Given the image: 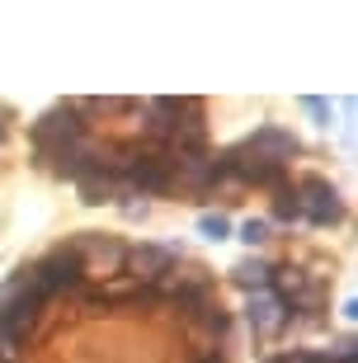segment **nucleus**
<instances>
[{"instance_id": "obj_1", "label": "nucleus", "mask_w": 358, "mask_h": 363, "mask_svg": "<svg viewBox=\"0 0 358 363\" xmlns=\"http://www.w3.org/2000/svg\"><path fill=\"white\" fill-rule=\"evenodd\" d=\"M24 269V279L38 288V297L47 293H76L80 283H85V269H80V255L67 245H57V250H47L43 259H33V264H19Z\"/></svg>"}, {"instance_id": "obj_2", "label": "nucleus", "mask_w": 358, "mask_h": 363, "mask_svg": "<svg viewBox=\"0 0 358 363\" xmlns=\"http://www.w3.org/2000/svg\"><path fill=\"white\" fill-rule=\"evenodd\" d=\"M85 99H67V104H52L47 113H43L38 123H33V151L43 156H52L57 147H67V142H80L85 137Z\"/></svg>"}, {"instance_id": "obj_3", "label": "nucleus", "mask_w": 358, "mask_h": 363, "mask_svg": "<svg viewBox=\"0 0 358 363\" xmlns=\"http://www.w3.org/2000/svg\"><path fill=\"white\" fill-rule=\"evenodd\" d=\"M222 156H226V175L236 179V184L288 189V165H279V161H264V156H254L250 147H231V151H222Z\"/></svg>"}, {"instance_id": "obj_4", "label": "nucleus", "mask_w": 358, "mask_h": 363, "mask_svg": "<svg viewBox=\"0 0 358 363\" xmlns=\"http://www.w3.org/2000/svg\"><path fill=\"white\" fill-rule=\"evenodd\" d=\"M174 259H179V245L142 241V245H128V259H123V264H133L142 288H156L160 279H174Z\"/></svg>"}, {"instance_id": "obj_5", "label": "nucleus", "mask_w": 358, "mask_h": 363, "mask_svg": "<svg viewBox=\"0 0 358 363\" xmlns=\"http://www.w3.org/2000/svg\"><path fill=\"white\" fill-rule=\"evenodd\" d=\"M297 208H302V217L311 222V227H330V222H340V213H345V203H340V194H335L330 179H297Z\"/></svg>"}, {"instance_id": "obj_6", "label": "nucleus", "mask_w": 358, "mask_h": 363, "mask_svg": "<svg viewBox=\"0 0 358 363\" xmlns=\"http://www.w3.org/2000/svg\"><path fill=\"white\" fill-rule=\"evenodd\" d=\"M240 147H250L254 156H264V161H292L297 156V137L283 133V128H274V123H264V128H254V137H245Z\"/></svg>"}, {"instance_id": "obj_7", "label": "nucleus", "mask_w": 358, "mask_h": 363, "mask_svg": "<svg viewBox=\"0 0 358 363\" xmlns=\"http://www.w3.org/2000/svg\"><path fill=\"white\" fill-rule=\"evenodd\" d=\"M245 321H250L254 335H274V330H283V325H288V311H283V302L274 293H250Z\"/></svg>"}, {"instance_id": "obj_8", "label": "nucleus", "mask_w": 358, "mask_h": 363, "mask_svg": "<svg viewBox=\"0 0 358 363\" xmlns=\"http://www.w3.org/2000/svg\"><path fill=\"white\" fill-rule=\"evenodd\" d=\"M231 283L245 288V293H269L274 288V264L269 259H240L236 269H231Z\"/></svg>"}, {"instance_id": "obj_9", "label": "nucleus", "mask_w": 358, "mask_h": 363, "mask_svg": "<svg viewBox=\"0 0 358 363\" xmlns=\"http://www.w3.org/2000/svg\"><path fill=\"white\" fill-rule=\"evenodd\" d=\"M198 231L208 236V241H226V236H231V222H226L222 213H203L198 217Z\"/></svg>"}, {"instance_id": "obj_10", "label": "nucleus", "mask_w": 358, "mask_h": 363, "mask_svg": "<svg viewBox=\"0 0 358 363\" xmlns=\"http://www.w3.org/2000/svg\"><path fill=\"white\" fill-rule=\"evenodd\" d=\"M274 217H279V222H297V217H302V208H297V189H279V203H274Z\"/></svg>"}, {"instance_id": "obj_11", "label": "nucleus", "mask_w": 358, "mask_h": 363, "mask_svg": "<svg viewBox=\"0 0 358 363\" xmlns=\"http://www.w3.org/2000/svg\"><path fill=\"white\" fill-rule=\"evenodd\" d=\"M264 236H269V222H259V217H250V222L240 227V241H245V245H259Z\"/></svg>"}, {"instance_id": "obj_12", "label": "nucleus", "mask_w": 358, "mask_h": 363, "mask_svg": "<svg viewBox=\"0 0 358 363\" xmlns=\"http://www.w3.org/2000/svg\"><path fill=\"white\" fill-rule=\"evenodd\" d=\"M302 108H306V113H311V118L320 123V128H330V113H335V108L325 104V99H302Z\"/></svg>"}]
</instances>
